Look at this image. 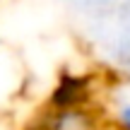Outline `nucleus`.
<instances>
[{
	"label": "nucleus",
	"mask_w": 130,
	"mask_h": 130,
	"mask_svg": "<svg viewBox=\"0 0 130 130\" xmlns=\"http://www.w3.org/2000/svg\"><path fill=\"white\" fill-rule=\"evenodd\" d=\"M111 123H113V130H130V99L128 101H118L113 106Z\"/></svg>",
	"instance_id": "obj_2"
},
{
	"label": "nucleus",
	"mask_w": 130,
	"mask_h": 130,
	"mask_svg": "<svg viewBox=\"0 0 130 130\" xmlns=\"http://www.w3.org/2000/svg\"><path fill=\"white\" fill-rule=\"evenodd\" d=\"M94 77L89 72L77 70H60L48 92L46 106L48 111H72V108H87L94 99Z\"/></svg>",
	"instance_id": "obj_1"
}]
</instances>
